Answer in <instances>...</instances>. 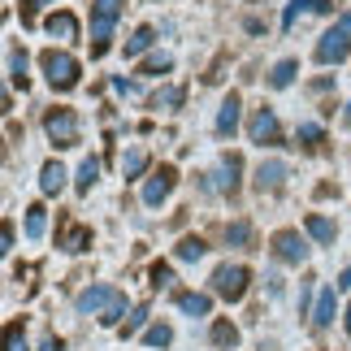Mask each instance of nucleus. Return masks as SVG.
<instances>
[{
  "mask_svg": "<svg viewBox=\"0 0 351 351\" xmlns=\"http://www.w3.org/2000/svg\"><path fill=\"white\" fill-rule=\"evenodd\" d=\"M178 308H182L186 317H208L213 300H208V295H199V291H186V295H178Z\"/></svg>",
  "mask_w": 351,
  "mask_h": 351,
  "instance_id": "obj_14",
  "label": "nucleus"
},
{
  "mask_svg": "<svg viewBox=\"0 0 351 351\" xmlns=\"http://www.w3.org/2000/svg\"><path fill=\"white\" fill-rule=\"evenodd\" d=\"M61 186H65V165H61V160H48L44 173H39V191H44V195H57Z\"/></svg>",
  "mask_w": 351,
  "mask_h": 351,
  "instance_id": "obj_11",
  "label": "nucleus"
},
{
  "mask_svg": "<svg viewBox=\"0 0 351 351\" xmlns=\"http://www.w3.org/2000/svg\"><path fill=\"white\" fill-rule=\"evenodd\" d=\"M44 130H48V139L57 147H78V117H74V109H48L44 113Z\"/></svg>",
  "mask_w": 351,
  "mask_h": 351,
  "instance_id": "obj_3",
  "label": "nucleus"
},
{
  "mask_svg": "<svg viewBox=\"0 0 351 351\" xmlns=\"http://www.w3.org/2000/svg\"><path fill=\"white\" fill-rule=\"evenodd\" d=\"M156 104H182V87H169L165 96H156Z\"/></svg>",
  "mask_w": 351,
  "mask_h": 351,
  "instance_id": "obj_36",
  "label": "nucleus"
},
{
  "mask_svg": "<svg viewBox=\"0 0 351 351\" xmlns=\"http://www.w3.org/2000/svg\"><path fill=\"white\" fill-rule=\"evenodd\" d=\"M48 31L52 35H61V39H78V22H74V13H52V18H48Z\"/></svg>",
  "mask_w": 351,
  "mask_h": 351,
  "instance_id": "obj_18",
  "label": "nucleus"
},
{
  "mask_svg": "<svg viewBox=\"0 0 351 351\" xmlns=\"http://www.w3.org/2000/svg\"><path fill=\"white\" fill-rule=\"evenodd\" d=\"M282 178H287V165H282V160H265L261 169H256V191H278L282 186Z\"/></svg>",
  "mask_w": 351,
  "mask_h": 351,
  "instance_id": "obj_10",
  "label": "nucleus"
},
{
  "mask_svg": "<svg viewBox=\"0 0 351 351\" xmlns=\"http://www.w3.org/2000/svg\"><path fill=\"white\" fill-rule=\"evenodd\" d=\"M173 274H169V265H152V287H169Z\"/></svg>",
  "mask_w": 351,
  "mask_h": 351,
  "instance_id": "obj_35",
  "label": "nucleus"
},
{
  "mask_svg": "<svg viewBox=\"0 0 351 351\" xmlns=\"http://www.w3.org/2000/svg\"><path fill=\"white\" fill-rule=\"evenodd\" d=\"M239 126V96H230L221 104V113H217V134H234Z\"/></svg>",
  "mask_w": 351,
  "mask_h": 351,
  "instance_id": "obj_20",
  "label": "nucleus"
},
{
  "mask_svg": "<svg viewBox=\"0 0 351 351\" xmlns=\"http://www.w3.org/2000/svg\"><path fill=\"white\" fill-rule=\"evenodd\" d=\"M213 347L217 351H234L239 347V330L230 326V321H213Z\"/></svg>",
  "mask_w": 351,
  "mask_h": 351,
  "instance_id": "obj_15",
  "label": "nucleus"
},
{
  "mask_svg": "<svg viewBox=\"0 0 351 351\" xmlns=\"http://www.w3.org/2000/svg\"><path fill=\"white\" fill-rule=\"evenodd\" d=\"M96 178H100V160L87 156L83 169H78V182H74V186H78V191H91V186H96Z\"/></svg>",
  "mask_w": 351,
  "mask_h": 351,
  "instance_id": "obj_23",
  "label": "nucleus"
},
{
  "mask_svg": "<svg viewBox=\"0 0 351 351\" xmlns=\"http://www.w3.org/2000/svg\"><path fill=\"white\" fill-rule=\"evenodd\" d=\"M152 44H156V31H152V26H139V31L126 39V57H143Z\"/></svg>",
  "mask_w": 351,
  "mask_h": 351,
  "instance_id": "obj_17",
  "label": "nucleus"
},
{
  "mask_svg": "<svg viewBox=\"0 0 351 351\" xmlns=\"http://www.w3.org/2000/svg\"><path fill=\"white\" fill-rule=\"evenodd\" d=\"M39 65H44L48 83L57 87V91H74V87H78V74H83V65H78L70 52L48 48V52H39Z\"/></svg>",
  "mask_w": 351,
  "mask_h": 351,
  "instance_id": "obj_2",
  "label": "nucleus"
},
{
  "mask_svg": "<svg viewBox=\"0 0 351 351\" xmlns=\"http://www.w3.org/2000/svg\"><path fill=\"white\" fill-rule=\"evenodd\" d=\"M347 334H351V308H347Z\"/></svg>",
  "mask_w": 351,
  "mask_h": 351,
  "instance_id": "obj_41",
  "label": "nucleus"
},
{
  "mask_svg": "<svg viewBox=\"0 0 351 351\" xmlns=\"http://www.w3.org/2000/svg\"><path fill=\"white\" fill-rule=\"evenodd\" d=\"M226 239H230L234 247H247V243H252V226H247V221H234V226H226Z\"/></svg>",
  "mask_w": 351,
  "mask_h": 351,
  "instance_id": "obj_27",
  "label": "nucleus"
},
{
  "mask_svg": "<svg viewBox=\"0 0 351 351\" xmlns=\"http://www.w3.org/2000/svg\"><path fill=\"white\" fill-rule=\"evenodd\" d=\"M334 313H339V304H334V291L326 287V291L317 295V308H313V326H317V330H326L330 321H334Z\"/></svg>",
  "mask_w": 351,
  "mask_h": 351,
  "instance_id": "obj_12",
  "label": "nucleus"
},
{
  "mask_svg": "<svg viewBox=\"0 0 351 351\" xmlns=\"http://www.w3.org/2000/svg\"><path fill=\"white\" fill-rule=\"evenodd\" d=\"M339 287H351V269H343V278H339Z\"/></svg>",
  "mask_w": 351,
  "mask_h": 351,
  "instance_id": "obj_39",
  "label": "nucleus"
},
{
  "mask_svg": "<svg viewBox=\"0 0 351 351\" xmlns=\"http://www.w3.org/2000/svg\"><path fill=\"white\" fill-rule=\"evenodd\" d=\"M5 351H26V339H22V321H9V326H5Z\"/></svg>",
  "mask_w": 351,
  "mask_h": 351,
  "instance_id": "obj_26",
  "label": "nucleus"
},
{
  "mask_svg": "<svg viewBox=\"0 0 351 351\" xmlns=\"http://www.w3.org/2000/svg\"><path fill=\"white\" fill-rule=\"evenodd\" d=\"M44 226H48V208L31 204L26 208V239H44Z\"/></svg>",
  "mask_w": 351,
  "mask_h": 351,
  "instance_id": "obj_19",
  "label": "nucleus"
},
{
  "mask_svg": "<svg viewBox=\"0 0 351 351\" xmlns=\"http://www.w3.org/2000/svg\"><path fill=\"white\" fill-rule=\"evenodd\" d=\"M173 182H178V173H173V165H160V169L152 173V178L143 182V204H147V208H156L160 199H165V195L173 191Z\"/></svg>",
  "mask_w": 351,
  "mask_h": 351,
  "instance_id": "obj_8",
  "label": "nucleus"
},
{
  "mask_svg": "<svg viewBox=\"0 0 351 351\" xmlns=\"http://www.w3.org/2000/svg\"><path fill=\"white\" fill-rule=\"evenodd\" d=\"M143 321H147V308H134V313L126 317V326H121V334H126V339H130V334H134V330H139V326H143Z\"/></svg>",
  "mask_w": 351,
  "mask_h": 351,
  "instance_id": "obj_33",
  "label": "nucleus"
},
{
  "mask_svg": "<svg viewBox=\"0 0 351 351\" xmlns=\"http://www.w3.org/2000/svg\"><path fill=\"white\" fill-rule=\"evenodd\" d=\"M208 247H204V239H182L178 243V261H199Z\"/></svg>",
  "mask_w": 351,
  "mask_h": 351,
  "instance_id": "obj_25",
  "label": "nucleus"
},
{
  "mask_svg": "<svg viewBox=\"0 0 351 351\" xmlns=\"http://www.w3.org/2000/svg\"><path fill=\"white\" fill-rule=\"evenodd\" d=\"M339 31H347V35H351V13H343V18H339Z\"/></svg>",
  "mask_w": 351,
  "mask_h": 351,
  "instance_id": "obj_38",
  "label": "nucleus"
},
{
  "mask_svg": "<svg viewBox=\"0 0 351 351\" xmlns=\"http://www.w3.org/2000/svg\"><path fill=\"white\" fill-rule=\"evenodd\" d=\"M143 343H147V347H169V343H173V330H169V326H152V330L143 334Z\"/></svg>",
  "mask_w": 351,
  "mask_h": 351,
  "instance_id": "obj_28",
  "label": "nucleus"
},
{
  "mask_svg": "<svg viewBox=\"0 0 351 351\" xmlns=\"http://www.w3.org/2000/svg\"><path fill=\"white\" fill-rule=\"evenodd\" d=\"M343 126H351V104H347V113H343Z\"/></svg>",
  "mask_w": 351,
  "mask_h": 351,
  "instance_id": "obj_40",
  "label": "nucleus"
},
{
  "mask_svg": "<svg viewBox=\"0 0 351 351\" xmlns=\"http://www.w3.org/2000/svg\"><path fill=\"white\" fill-rule=\"evenodd\" d=\"M61 247H65V252H87V247H91V230H83V226H70V230H65V239H61Z\"/></svg>",
  "mask_w": 351,
  "mask_h": 351,
  "instance_id": "obj_21",
  "label": "nucleus"
},
{
  "mask_svg": "<svg viewBox=\"0 0 351 351\" xmlns=\"http://www.w3.org/2000/svg\"><path fill=\"white\" fill-rule=\"evenodd\" d=\"M347 57H351V35H347V31H339V26H334V31L321 35V44H317V61H321V65H343Z\"/></svg>",
  "mask_w": 351,
  "mask_h": 351,
  "instance_id": "obj_5",
  "label": "nucleus"
},
{
  "mask_svg": "<svg viewBox=\"0 0 351 351\" xmlns=\"http://www.w3.org/2000/svg\"><path fill=\"white\" fill-rule=\"evenodd\" d=\"M126 0H91V57H104L109 52V35H113V22L121 18Z\"/></svg>",
  "mask_w": 351,
  "mask_h": 351,
  "instance_id": "obj_1",
  "label": "nucleus"
},
{
  "mask_svg": "<svg viewBox=\"0 0 351 351\" xmlns=\"http://www.w3.org/2000/svg\"><path fill=\"white\" fill-rule=\"evenodd\" d=\"M247 282H252V274L243 265H221L217 274H213V291L221 295V300H230V304H239L243 295H247Z\"/></svg>",
  "mask_w": 351,
  "mask_h": 351,
  "instance_id": "obj_4",
  "label": "nucleus"
},
{
  "mask_svg": "<svg viewBox=\"0 0 351 351\" xmlns=\"http://www.w3.org/2000/svg\"><path fill=\"white\" fill-rule=\"evenodd\" d=\"M239 169H243V160H239L234 152H230V156H221V182H217L221 191H230V195L239 191Z\"/></svg>",
  "mask_w": 351,
  "mask_h": 351,
  "instance_id": "obj_16",
  "label": "nucleus"
},
{
  "mask_svg": "<svg viewBox=\"0 0 351 351\" xmlns=\"http://www.w3.org/2000/svg\"><path fill=\"white\" fill-rule=\"evenodd\" d=\"M121 317H126V295H121V300H117V304L109 308V313H104V317H100V326H117V321H121Z\"/></svg>",
  "mask_w": 351,
  "mask_h": 351,
  "instance_id": "obj_32",
  "label": "nucleus"
},
{
  "mask_svg": "<svg viewBox=\"0 0 351 351\" xmlns=\"http://www.w3.org/2000/svg\"><path fill=\"white\" fill-rule=\"evenodd\" d=\"M169 65H173V61L165 57V52H160V57H147V61L139 65V74H165V70H169Z\"/></svg>",
  "mask_w": 351,
  "mask_h": 351,
  "instance_id": "obj_31",
  "label": "nucleus"
},
{
  "mask_svg": "<svg viewBox=\"0 0 351 351\" xmlns=\"http://www.w3.org/2000/svg\"><path fill=\"white\" fill-rule=\"evenodd\" d=\"M143 169H147V156L143 152H130L126 160H121V173H126V178H139Z\"/></svg>",
  "mask_w": 351,
  "mask_h": 351,
  "instance_id": "obj_29",
  "label": "nucleus"
},
{
  "mask_svg": "<svg viewBox=\"0 0 351 351\" xmlns=\"http://www.w3.org/2000/svg\"><path fill=\"white\" fill-rule=\"evenodd\" d=\"M39 351H65V343L57 339V334H48V339H44V347H39Z\"/></svg>",
  "mask_w": 351,
  "mask_h": 351,
  "instance_id": "obj_37",
  "label": "nucleus"
},
{
  "mask_svg": "<svg viewBox=\"0 0 351 351\" xmlns=\"http://www.w3.org/2000/svg\"><path fill=\"white\" fill-rule=\"evenodd\" d=\"M321 139H326V130H321L317 121H304V126H300V143H304V147H317Z\"/></svg>",
  "mask_w": 351,
  "mask_h": 351,
  "instance_id": "obj_30",
  "label": "nucleus"
},
{
  "mask_svg": "<svg viewBox=\"0 0 351 351\" xmlns=\"http://www.w3.org/2000/svg\"><path fill=\"white\" fill-rule=\"evenodd\" d=\"M121 300V291L113 287H87L83 295H78V313H91V317H104L109 308Z\"/></svg>",
  "mask_w": 351,
  "mask_h": 351,
  "instance_id": "obj_7",
  "label": "nucleus"
},
{
  "mask_svg": "<svg viewBox=\"0 0 351 351\" xmlns=\"http://www.w3.org/2000/svg\"><path fill=\"white\" fill-rule=\"evenodd\" d=\"M247 134H252V143H261V147H278V143H282V126H278L274 109H256Z\"/></svg>",
  "mask_w": 351,
  "mask_h": 351,
  "instance_id": "obj_6",
  "label": "nucleus"
},
{
  "mask_svg": "<svg viewBox=\"0 0 351 351\" xmlns=\"http://www.w3.org/2000/svg\"><path fill=\"white\" fill-rule=\"evenodd\" d=\"M308 234H313L317 243H334V239H339V230H334V221L330 217H321V213H308Z\"/></svg>",
  "mask_w": 351,
  "mask_h": 351,
  "instance_id": "obj_13",
  "label": "nucleus"
},
{
  "mask_svg": "<svg viewBox=\"0 0 351 351\" xmlns=\"http://www.w3.org/2000/svg\"><path fill=\"white\" fill-rule=\"evenodd\" d=\"M274 256H278V261H287V265H300L304 256H308V243L295 230H278L274 234Z\"/></svg>",
  "mask_w": 351,
  "mask_h": 351,
  "instance_id": "obj_9",
  "label": "nucleus"
},
{
  "mask_svg": "<svg viewBox=\"0 0 351 351\" xmlns=\"http://www.w3.org/2000/svg\"><path fill=\"white\" fill-rule=\"evenodd\" d=\"M9 78L26 91V52L22 48H9Z\"/></svg>",
  "mask_w": 351,
  "mask_h": 351,
  "instance_id": "obj_22",
  "label": "nucleus"
},
{
  "mask_svg": "<svg viewBox=\"0 0 351 351\" xmlns=\"http://www.w3.org/2000/svg\"><path fill=\"white\" fill-rule=\"evenodd\" d=\"M39 5H44V0H22V26H35V13H39Z\"/></svg>",
  "mask_w": 351,
  "mask_h": 351,
  "instance_id": "obj_34",
  "label": "nucleus"
},
{
  "mask_svg": "<svg viewBox=\"0 0 351 351\" xmlns=\"http://www.w3.org/2000/svg\"><path fill=\"white\" fill-rule=\"evenodd\" d=\"M295 74H300V61H278L274 74H269V83H274V87H291Z\"/></svg>",
  "mask_w": 351,
  "mask_h": 351,
  "instance_id": "obj_24",
  "label": "nucleus"
}]
</instances>
